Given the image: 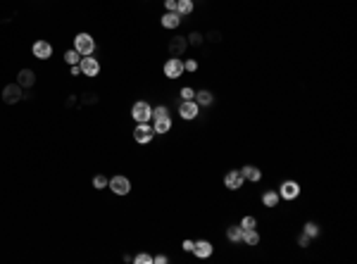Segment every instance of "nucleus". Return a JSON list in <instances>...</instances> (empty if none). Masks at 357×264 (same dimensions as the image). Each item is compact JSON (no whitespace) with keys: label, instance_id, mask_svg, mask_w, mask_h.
Wrapping results in <instances>:
<instances>
[{"label":"nucleus","instance_id":"obj_1","mask_svg":"<svg viewBox=\"0 0 357 264\" xmlns=\"http://www.w3.org/2000/svg\"><path fill=\"white\" fill-rule=\"evenodd\" d=\"M74 50H77L81 57L95 55V39L91 33H77V36H74Z\"/></svg>","mask_w":357,"mask_h":264},{"label":"nucleus","instance_id":"obj_2","mask_svg":"<svg viewBox=\"0 0 357 264\" xmlns=\"http://www.w3.org/2000/svg\"><path fill=\"white\" fill-rule=\"evenodd\" d=\"M131 117L136 124H143V122H153V107L148 105L146 100H138L131 105Z\"/></svg>","mask_w":357,"mask_h":264},{"label":"nucleus","instance_id":"obj_3","mask_svg":"<svg viewBox=\"0 0 357 264\" xmlns=\"http://www.w3.org/2000/svg\"><path fill=\"white\" fill-rule=\"evenodd\" d=\"M79 69H81V74L88 79H95L98 74H100V62L95 60L93 55H86V57H81L79 60Z\"/></svg>","mask_w":357,"mask_h":264},{"label":"nucleus","instance_id":"obj_4","mask_svg":"<svg viewBox=\"0 0 357 264\" xmlns=\"http://www.w3.org/2000/svg\"><path fill=\"white\" fill-rule=\"evenodd\" d=\"M279 198H281V200H286V202L298 200V198H300V183L293 181V179L283 181V183L279 186Z\"/></svg>","mask_w":357,"mask_h":264},{"label":"nucleus","instance_id":"obj_5","mask_svg":"<svg viewBox=\"0 0 357 264\" xmlns=\"http://www.w3.org/2000/svg\"><path fill=\"white\" fill-rule=\"evenodd\" d=\"M153 136H155V129H153V124H150V122L136 124V129H133V140H136V143H140V145L150 143V140H153Z\"/></svg>","mask_w":357,"mask_h":264},{"label":"nucleus","instance_id":"obj_6","mask_svg":"<svg viewBox=\"0 0 357 264\" xmlns=\"http://www.w3.org/2000/svg\"><path fill=\"white\" fill-rule=\"evenodd\" d=\"M162 71H164V77L174 81V79H178L184 74V60H181V57H169V60L164 62Z\"/></svg>","mask_w":357,"mask_h":264},{"label":"nucleus","instance_id":"obj_7","mask_svg":"<svg viewBox=\"0 0 357 264\" xmlns=\"http://www.w3.org/2000/svg\"><path fill=\"white\" fill-rule=\"evenodd\" d=\"M108 188L115 195H129V191H131V181L119 174V176H112V179L108 181Z\"/></svg>","mask_w":357,"mask_h":264},{"label":"nucleus","instance_id":"obj_8","mask_svg":"<svg viewBox=\"0 0 357 264\" xmlns=\"http://www.w3.org/2000/svg\"><path fill=\"white\" fill-rule=\"evenodd\" d=\"M178 115H181V119L191 122V119H195V117L200 115V105L195 100H181L178 102Z\"/></svg>","mask_w":357,"mask_h":264},{"label":"nucleus","instance_id":"obj_9","mask_svg":"<svg viewBox=\"0 0 357 264\" xmlns=\"http://www.w3.org/2000/svg\"><path fill=\"white\" fill-rule=\"evenodd\" d=\"M243 183H245V179H243L241 169H229L224 174V186L229 188V191H241Z\"/></svg>","mask_w":357,"mask_h":264},{"label":"nucleus","instance_id":"obj_10","mask_svg":"<svg viewBox=\"0 0 357 264\" xmlns=\"http://www.w3.org/2000/svg\"><path fill=\"white\" fill-rule=\"evenodd\" d=\"M22 86L17 84H8L5 88H3V102H8V105H15V102L22 100Z\"/></svg>","mask_w":357,"mask_h":264},{"label":"nucleus","instance_id":"obj_11","mask_svg":"<svg viewBox=\"0 0 357 264\" xmlns=\"http://www.w3.org/2000/svg\"><path fill=\"white\" fill-rule=\"evenodd\" d=\"M31 53H33V57H39V60H50V57H53V46H50L48 41L39 39L31 46Z\"/></svg>","mask_w":357,"mask_h":264},{"label":"nucleus","instance_id":"obj_12","mask_svg":"<svg viewBox=\"0 0 357 264\" xmlns=\"http://www.w3.org/2000/svg\"><path fill=\"white\" fill-rule=\"evenodd\" d=\"M195 257H200V259H207V257H212V252H215V245H212L210 241H193V250H191Z\"/></svg>","mask_w":357,"mask_h":264},{"label":"nucleus","instance_id":"obj_13","mask_svg":"<svg viewBox=\"0 0 357 264\" xmlns=\"http://www.w3.org/2000/svg\"><path fill=\"white\" fill-rule=\"evenodd\" d=\"M186 50H188L186 36H174V39L169 41V55H171V57H181Z\"/></svg>","mask_w":357,"mask_h":264},{"label":"nucleus","instance_id":"obj_14","mask_svg":"<svg viewBox=\"0 0 357 264\" xmlns=\"http://www.w3.org/2000/svg\"><path fill=\"white\" fill-rule=\"evenodd\" d=\"M17 84L22 86V88H33V84H36V74H33V69H29V67L19 69V74H17Z\"/></svg>","mask_w":357,"mask_h":264},{"label":"nucleus","instance_id":"obj_15","mask_svg":"<svg viewBox=\"0 0 357 264\" xmlns=\"http://www.w3.org/2000/svg\"><path fill=\"white\" fill-rule=\"evenodd\" d=\"M243 174V179L250 181V183H260L262 181V171H260V167H255V164H245L241 169Z\"/></svg>","mask_w":357,"mask_h":264},{"label":"nucleus","instance_id":"obj_16","mask_svg":"<svg viewBox=\"0 0 357 264\" xmlns=\"http://www.w3.org/2000/svg\"><path fill=\"white\" fill-rule=\"evenodd\" d=\"M181 19H184V17L178 15V12H164L162 26L164 29H178V26H181Z\"/></svg>","mask_w":357,"mask_h":264},{"label":"nucleus","instance_id":"obj_17","mask_svg":"<svg viewBox=\"0 0 357 264\" xmlns=\"http://www.w3.org/2000/svg\"><path fill=\"white\" fill-rule=\"evenodd\" d=\"M260 200H262V205H264V207H269V210H274V207H276V205H279V202H281L279 191H269V188H267V191H264V193H262V198H260Z\"/></svg>","mask_w":357,"mask_h":264},{"label":"nucleus","instance_id":"obj_18","mask_svg":"<svg viewBox=\"0 0 357 264\" xmlns=\"http://www.w3.org/2000/svg\"><path fill=\"white\" fill-rule=\"evenodd\" d=\"M153 129H155V133H169L171 131V117H155L153 119Z\"/></svg>","mask_w":357,"mask_h":264},{"label":"nucleus","instance_id":"obj_19","mask_svg":"<svg viewBox=\"0 0 357 264\" xmlns=\"http://www.w3.org/2000/svg\"><path fill=\"white\" fill-rule=\"evenodd\" d=\"M195 102L200 105V107H210L212 102H215V95H212L210 88H202V91H195Z\"/></svg>","mask_w":357,"mask_h":264},{"label":"nucleus","instance_id":"obj_20","mask_svg":"<svg viewBox=\"0 0 357 264\" xmlns=\"http://www.w3.org/2000/svg\"><path fill=\"white\" fill-rule=\"evenodd\" d=\"M243 243L250 245V248H255L260 243V231L257 229H243Z\"/></svg>","mask_w":357,"mask_h":264},{"label":"nucleus","instance_id":"obj_21","mask_svg":"<svg viewBox=\"0 0 357 264\" xmlns=\"http://www.w3.org/2000/svg\"><path fill=\"white\" fill-rule=\"evenodd\" d=\"M226 238H229L231 243H243V229H241V224L229 226V229H226Z\"/></svg>","mask_w":357,"mask_h":264},{"label":"nucleus","instance_id":"obj_22","mask_svg":"<svg viewBox=\"0 0 357 264\" xmlns=\"http://www.w3.org/2000/svg\"><path fill=\"white\" fill-rule=\"evenodd\" d=\"M195 10V5H193V0H176V12L181 17H188L191 12Z\"/></svg>","mask_w":357,"mask_h":264},{"label":"nucleus","instance_id":"obj_23","mask_svg":"<svg viewBox=\"0 0 357 264\" xmlns=\"http://www.w3.org/2000/svg\"><path fill=\"white\" fill-rule=\"evenodd\" d=\"M186 41H188V46H193V48H200L202 43H205V36H202L200 31H191L186 36Z\"/></svg>","mask_w":357,"mask_h":264},{"label":"nucleus","instance_id":"obj_24","mask_svg":"<svg viewBox=\"0 0 357 264\" xmlns=\"http://www.w3.org/2000/svg\"><path fill=\"white\" fill-rule=\"evenodd\" d=\"M303 233H305V236H310V238H317V236H319V226L314 224V221H305Z\"/></svg>","mask_w":357,"mask_h":264},{"label":"nucleus","instance_id":"obj_25","mask_svg":"<svg viewBox=\"0 0 357 264\" xmlns=\"http://www.w3.org/2000/svg\"><path fill=\"white\" fill-rule=\"evenodd\" d=\"M79 60H81V55H79L74 48L64 53V62H67V64H79Z\"/></svg>","mask_w":357,"mask_h":264},{"label":"nucleus","instance_id":"obj_26","mask_svg":"<svg viewBox=\"0 0 357 264\" xmlns=\"http://www.w3.org/2000/svg\"><path fill=\"white\" fill-rule=\"evenodd\" d=\"M241 229H257V219L250 217V214H245V217L241 219Z\"/></svg>","mask_w":357,"mask_h":264},{"label":"nucleus","instance_id":"obj_27","mask_svg":"<svg viewBox=\"0 0 357 264\" xmlns=\"http://www.w3.org/2000/svg\"><path fill=\"white\" fill-rule=\"evenodd\" d=\"M178 95H181V100H195V91L191 88V86H184Z\"/></svg>","mask_w":357,"mask_h":264},{"label":"nucleus","instance_id":"obj_28","mask_svg":"<svg viewBox=\"0 0 357 264\" xmlns=\"http://www.w3.org/2000/svg\"><path fill=\"white\" fill-rule=\"evenodd\" d=\"M133 262H136V264H153V255H148V252H138V255L133 257Z\"/></svg>","mask_w":357,"mask_h":264},{"label":"nucleus","instance_id":"obj_29","mask_svg":"<svg viewBox=\"0 0 357 264\" xmlns=\"http://www.w3.org/2000/svg\"><path fill=\"white\" fill-rule=\"evenodd\" d=\"M108 176H102V174H98V176H93V181H91V183H93V188H108Z\"/></svg>","mask_w":357,"mask_h":264},{"label":"nucleus","instance_id":"obj_30","mask_svg":"<svg viewBox=\"0 0 357 264\" xmlns=\"http://www.w3.org/2000/svg\"><path fill=\"white\" fill-rule=\"evenodd\" d=\"M169 115V107L167 105H157V107H153V119L155 117H167Z\"/></svg>","mask_w":357,"mask_h":264},{"label":"nucleus","instance_id":"obj_31","mask_svg":"<svg viewBox=\"0 0 357 264\" xmlns=\"http://www.w3.org/2000/svg\"><path fill=\"white\" fill-rule=\"evenodd\" d=\"M184 71H191V74L198 71V62H195V60H186V62H184Z\"/></svg>","mask_w":357,"mask_h":264},{"label":"nucleus","instance_id":"obj_32","mask_svg":"<svg viewBox=\"0 0 357 264\" xmlns=\"http://www.w3.org/2000/svg\"><path fill=\"white\" fill-rule=\"evenodd\" d=\"M205 41H210V43H219V41H222V33H219V31H210L207 36H205Z\"/></svg>","mask_w":357,"mask_h":264},{"label":"nucleus","instance_id":"obj_33","mask_svg":"<svg viewBox=\"0 0 357 264\" xmlns=\"http://www.w3.org/2000/svg\"><path fill=\"white\" fill-rule=\"evenodd\" d=\"M310 236H305V233H300V236H298V245H300V248H307V245H310Z\"/></svg>","mask_w":357,"mask_h":264},{"label":"nucleus","instance_id":"obj_34","mask_svg":"<svg viewBox=\"0 0 357 264\" xmlns=\"http://www.w3.org/2000/svg\"><path fill=\"white\" fill-rule=\"evenodd\" d=\"M167 262H169V257H167V255H155V257H153V264H167Z\"/></svg>","mask_w":357,"mask_h":264},{"label":"nucleus","instance_id":"obj_35","mask_svg":"<svg viewBox=\"0 0 357 264\" xmlns=\"http://www.w3.org/2000/svg\"><path fill=\"white\" fill-rule=\"evenodd\" d=\"M164 8L167 12H176V0H164Z\"/></svg>","mask_w":357,"mask_h":264},{"label":"nucleus","instance_id":"obj_36","mask_svg":"<svg viewBox=\"0 0 357 264\" xmlns=\"http://www.w3.org/2000/svg\"><path fill=\"white\" fill-rule=\"evenodd\" d=\"M84 102H88V105H91V102H98V95L86 93V95H84Z\"/></svg>","mask_w":357,"mask_h":264},{"label":"nucleus","instance_id":"obj_37","mask_svg":"<svg viewBox=\"0 0 357 264\" xmlns=\"http://www.w3.org/2000/svg\"><path fill=\"white\" fill-rule=\"evenodd\" d=\"M181 248L186 250V252H191V250H193V241H184V245H181Z\"/></svg>","mask_w":357,"mask_h":264},{"label":"nucleus","instance_id":"obj_38","mask_svg":"<svg viewBox=\"0 0 357 264\" xmlns=\"http://www.w3.org/2000/svg\"><path fill=\"white\" fill-rule=\"evenodd\" d=\"M81 74V69H79V64H72V77H79Z\"/></svg>","mask_w":357,"mask_h":264}]
</instances>
